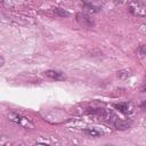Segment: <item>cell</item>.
<instances>
[{"label":"cell","instance_id":"6da1fadb","mask_svg":"<svg viewBox=\"0 0 146 146\" xmlns=\"http://www.w3.org/2000/svg\"><path fill=\"white\" fill-rule=\"evenodd\" d=\"M128 10L137 17H145L146 16V6L140 1H131L128 5Z\"/></svg>","mask_w":146,"mask_h":146},{"label":"cell","instance_id":"5b68a950","mask_svg":"<svg viewBox=\"0 0 146 146\" xmlns=\"http://www.w3.org/2000/svg\"><path fill=\"white\" fill-rule=\"evenodd\" d=\"M44 75L52 79V80H64V75L63 73L60 72H57V71H52V70H49V71H46L44 72Z\"/></svg>","mask_w":146,"mask_h":146},{"label":"cell","instance_id":"7c38bea8","mask_svg":"<svg viewBox=\"0 0 146 146\" xmlns=\"http://www.w3.org/2000/svg\"><path fill=\"white\" fill-rule=\"evenodd\" d=\"M106 146H112V145H106Z\"/></svg>","mask_w":146,"mask_h":146},{"label":"cell","instance_id":"277c9868","mask_svg":"<svg viewBox=\"0 0 146 146\" xmlns=\"http://www.w3.org/2000/svg\"><path fill=\"white\" fill-rule=\"evenodd\" d=\"M114 127L117 129V130H125V129H129L132 124L131 120H123V119H115V121L113 122Z\"/></svg>","mask_w":146,"mask_h":146},{"label":"cell","instance_id":"3957f363","mask_svg":"<svg viewBox=\"0 0 146 146\" xmlns=\"http://www.w3.org/2000/svg\"><path fill=\"white\" fill-rule=\"evenodd\" d=\"M113 106H114V108H116L119 112H121V113H123V114H125V115L131 114L132 111H133V108H132V106H131L130 103H119V104H114Z\"/></svg>","mask_w":146,"mask_h":146},{"label":"cell","instance_id":"7a4b0ae2","mask_svg":"<svg viewBox=\"0 0 146 146\" xmlns=\"http://www.w3.org/2000/svg\"><path fill=\"white\" fill-rule=\"evenodd\" d=\"M75 18H76L78 23L80 25L84 26V27H92L95 25V22L91 18V16L88 15V14H86V13H78L76 16H75Z\"/></svg>","mask_w":146,"mask_h":146},{"label":"cell","instance_id":"ba28073f","mask_svg":"<svg viewBox=\"0 0 146 146\" xmlns=\"http://www.w3.org/2000/svg\"><path fill=\"white\" fill-rule=\"evenodd\" d=\"M54 14H55L56 16H58V17H66V16H68V13H67L65 9L58 8V7L54 8Z\"/></svg>","mask_w":146,"mask_h":146},{"label":"cell","instance_id":"8992f818","mask_svg":"<svg viewBox=\"0 0 146 146\" xmlns=\"http://www.w3.org/2000/svg\"><path fill=\"white\" fill-rule=\"evenodd\" d=\"M83 132L86 135L90 136V137H99V136H102V131H99V130H97L95 128H87V129L83 130Z\"/></svg>","mask_w":146,"mask_h":146},{"label":"cell","instance_id":"8fae6325","mask_svg":"<svg viewBox=\"0 0 146 146\" xmlns=\"http://www.w3.org/2000/svg\"><path fill=\"white\" fill-rule=\"evenodd\" d=\"M33 146H49V145H46V144H35Z\"/></svg>","mask_w":146,"mask_h":146},{"label":"cell","instance_id":"9c48e42d","mask_svg":"<svg viewBox=\"0 0 146 146\" xmlns=\"http://www.w3.org/2000/svg\"><path fill=\"white\" fill-rule=\"evenodd\" d=\"M137 52H138L140 56H146V44H143V46H140V47L138 48Z\"/></svg>","mask_w":146,"mask_h":146},{"label":"cell","instance_id":"52a82bcc","mask_svg":"<svg viewBox=\"0 0 146 146\" xmlns=\"http://www.w3.org/2000/svg\"><path fill=\"white\" fill-rule=\"evenodd\" d=\"M83 6H84V8H86V9H88L89 11H92V13H97V11H99V10H100V8H99V7L95 6V5H94V3H91V2H83Z\"/></svg>","mask_w":146,"mask_h":146},{"label":"cell","instance_id":"30bf717a","mask_svg":"<svg viewBox=\"0 0 146 146\" xmlns=\"http://www.w3.org/2000/svg\"><path fill=\"white\" fill-rule=\"evenodd\" d=\"M141 91L143 92H146V78L144 80V83H143V87H141Z\"/></svg>","mask_w":146,"mask_h":146}]
</instances>
